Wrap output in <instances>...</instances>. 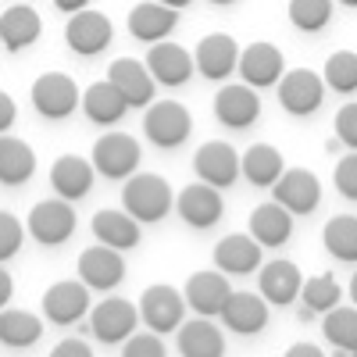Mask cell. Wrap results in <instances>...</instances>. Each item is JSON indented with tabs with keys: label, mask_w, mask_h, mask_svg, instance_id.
I'll return each instance as SVG.
<instances>
[{
	"label": "cell",
	"mask_w": 357,
	"mask_h": 357,
	"mask_svg": "<svg viewBox=\"0 0 357 357\" xmlns=\"http://www.w3.org/2000/svg\"><path fill=\"white\" fill-rule=\"evenodd\" d=\"M122 207L139 222V225H158L172 215L175 193L165 175L154 172H132L122 186Z\"/></svg>",
	"instance_id": "1"
},
{
	"label": "cell",
	"mask_w": 357,
	"mask_h": 357,
	"mask_svg": "<svg viewBox=\"0 0 357 357\" xmlns=\"http://www.w3.org/2000/svg\"><path fill=\"white\" fill-rule=\"evenodd\" d=\"M193 132V114L178 104V100H154L146 104V114H143V136L151 139L161 151H175L183 146Z\"/></svg>",
	"instance_id": "2"
},
{
	"label": "cell",
	"mask_w": 357,
	"mask_h": 357,
	"mask_svg": "<svg viewBox=\"0 0 357 357\" xmlns=\"http://www.w3.org/2000/svg\"><path fill=\"white\" fill-rule=\"evenodd\" d=\"M25 232L33 236L40 247H61L65 240H72L75 232V207L65 197H50L40 200L25 218Z\"/></svg>",
	"instance_id": "3"
},
{
	"label": "cell",
	"mask_w": 357,
	"mask_h": 357,
	"mask_svg": "<svg viewBox=\"0 0 357 357\" xmlns=\"http://www.w3.org/2000/svg\"><path fill=\"white\" fill-rule=\"evenodd\" d=\"M279 93V104L286 114L293 118H311L321 104H325V93H329V86H325V79L314 72V68H293L279 79L275 86Z\"/></svg>",
	"instance_id": "4"
},
{
	"label": "cell",
	"mask_w": 357,
	"mask_h": 357,
	"mask_svg": "<svg viewBox=\"0 0 357 357\" xmlns=\"http://www.w3.org/2000/svg\"><path fill=\"white\" fill-rule=\"evenodd\" d=\"M79 104H82V89L65 72H43L33 82V107L47 122H61V118L75 114Z\"/></svg>",
	"instance_id": "5"
},
{
	"label": "cell",
	"mask_w": 357,
	"mask_h": 357,
	"mask_svg": "<svg viewBox=\"0 0 357 357\" xmlns=\"http://www.w3.org/2000/svg\"><path fill=\"white\" fill-rule=\"evenodd\" d=\"M93 168H97V175H104V178H126L132 175V172H139V161H143V151H139V143L129 136V132H104L97 143H93Z\"/></svg>",
	"instance_id": "6"
},
{
	"label": "cell",
	"mask_w": 357,
	"mask_h": 357,
	"mask_svg": "<svg viewBox=\"0 0 357 357\" xmlns=\"http://www.w3.org/2000/svg\"><path fill=\"white\" fill-rule=\"evenodd\" d=\"M186 318V296L178 293L175 286L168 282H158V286H146L139 293V321L154 333H175Z\"/></svg>",
	"instance_id": "7"
},
{
	"label": "cell",
	"mask_w": 357,
	"mask_h": 357,
	"mask_svg": "<svg viewBox=\"0 0 357 357\" xmlns=\"http://www.w3.org/2000/svg\"><path fill=\"white\" fill-rule=\"evenodd\" d=\"M86 318H89V333H93L104 347H118L136 333L139 307H132L129 301H122V296H107V301H100L97 307H89Z\"/></svg>",
	"instance_id": "8"
},
{
	"label": "cell",
	"mask_w": 357,
	"mask_h": 357,
	"mask_svg": "<svg viewBox=\"0 0 357 357\" xmlns=\"http://www.w3.org/2000/svg\"><path fill=\"white\" fill-rule=\"evenodd\" d=\"M89 289L82 279H61V282H54L47 293H43V301H40V307H43V318L50 321V325H75V321H82L86 314H89V307H93V301H89Z\"/></svg>",
	"instance_id": "9"
},
{
	"label": "cell",
	"mask_w": 357,
	"mask_h": 357,
	"mask_svg": "<svg viewBox=\"0 0 357 357\" xmlns=\"http://www.w3.org/2000/svg\"><path fill=\"white\" fill-rule=\"evenodd\" d=\"M272 200H279L289 215H314L321 204V183L311 168H282L272 183Z\"/></svg>",
	"instance_id": "10"
},
{
	"label": "cell",
	"mask_w": 357,
	"mask_h": 357,
	"mask_svg": "<svg viewBox=\"0 0 357 357\" xmlns=\"http://www.w3.org/2000/svg\"><path fill=\"white\" fill-rule=\"evenodd\" d=\"M111 36H114V25L104 11H93V8H82L75 15H68V25H65V40L72 47V54L79 57H97L111 47Z\"/></svg>",
	"instance_id": "11"
},
{
	"label": "cell",
	"mask_w": 357,
	"mask_h": 357,
	"mask_svg": "<svg viewBox=\"0 0 357 357\" xmlns=\"http://www.w3.org/2000/svg\"><path fill=\"white\" fill-rule=\"evenodd\" d=\"M79 279L89 286V289H97V293H111L114 286H122L126 279V257L122 250H114L107 243H93V247H86L79 254Z\"/></svg>",
	"instance_id": "12"
},
{
	"label": "cell",
	"mask_w": 357,
	"mask_h": 357,
	"mask_svg": "<svg viewBox=\"0 0 357 357\" xmlns=\"http://www.w3.org/2000/svg\"><path fill=\"white\" fill-rule=\"evenodd\" d=\"M236 72H240V79L254 89H272L279 86V79L286 75V57L275 43H250L240 50V61H236Z\"/></svg>",
	"instance_id": "13"
},
{
	"label": "cell",
	"mask_w": 357,
	"mask_h": 357,
	"mask_svg": "<svg viewBox=\"0 0 357 357\" xmlns=\"http://www.w3.org/2000/svg\"><path fill=\"white\" fill-rule=\"evenodd\" d=\"M175 211L190 229H211L222 222L225 215V200H222V190L218 186H207V183H197L193 186H183L175 197Z\"/></svg>",
	"instance_id": "14"
},
{
	"label": "cell",
	"mask_w": 357,
	"mask_h": 357,
	"mask_svg": "<svg viewBox=\"0 0 357 357\" xmlns=\"http://www.w3.org/2000/svg\"><path fill=\"white\" fill-rule=\"evenodd\" d=\"M215 118L232 129V132H243L250 129L257 118H261V100H257V89L247 82H225L215 97Z\"/></svg>",
	"instance_id": "15"
},
{
	"label": "cell",
	"mask_w": 357,
	"mask_h": 357,
	"mask_svg": "<svg viewBox=\"0 0 357 357\" xmlns=\"http://www.w3.org/2000/svg\"><path fill=\"white\" fill-rule=\"evenodd\" d=\"M193 172L207 186H218V190L236 186V178H240V154H236V146H229L225 139L200 143L197 154H193Z\"/></svg>",
	"instance_id": "16"
},
{
	"label": "cell",
	"mask_w": 357,
	"mask_h": 357,
	"mask_svg": "<svg viewBox=\"0 0 357 357\" xmlns=\"http://www.w3.org/2000/svg\"><path fill=\"white\" fill-rule=\"evenodd\" d=\"M107 82L126 97L129 107H146L154 104V75L146 68V61H136V57H114L111 68H107Z\"/></svg>",
	"instance_id": "17"
},
{
	"label": "cell",
	"mask_w": 357,
	"mask_h": 357,
	"mask_svg": "<svg viewBox=\"0 0 357 357\" xmlns=\"http://www.w3.org/2000/svg\"><path fill=\"white\" fill-rule=\"evenodd\" d=\"M236 61H240V47H236V40L229 33H207L193 50L197 72L211 82H225L236 72Z\"/></svg>",
	"instance_id": "18"
},
{
	"label": "cell",
	"mask_w": 357,
	"mask_h": 357,
	"mask_svg": "<svg viewBox=\"0 0 357 357\" xmlns=\"http://www.w3.org/2000/svg\"><path fill=\"white\" fill-rule=\"evenodd\" d=\"M146 68H151L158 86H186L190 75L197 72L193 54L183 50L178 43H168V40L151 43V50H146Z\"/></svg>",
	"instance_id": "19"
},
{
	"label": "cell",
	"mask_w": 357,
	"mask_h": 357,
	"mask_svg": "<svg viewBox=\"0 0 357 357\" xmlns=\"http://www.w3.org/2000/svg\"><path fill=\"white\" fill-rule=\"evenodd\" d=\"M257 286H261V296L275 307H289L301 301V286H304V275L293 261H268L264 268H257Z\"/></svg>",
	"instance_id": "20"
},
{
	"label": "cell",
	"mask_w": 357,
	"mask_h": 357,
	"mask_svg": "<svg viewBox=\"0 0 357 357\" xmlns=\"http://www.w3.org/2000/svg\"><path fill=\"white\" fill-rule=\"evenodd\" d=\"M178 25V11L161 4V0H139V4L129 11V36L139 40V43H158V40H168Z\"/></svg>",
	"instance_id": "21"
},
{
	"label": "cell",
	"mask_w": 357,
	"mask_h": 357,
	"mask_svg": "<svg viewBox=\"0 0 357 357\" xmlns=\"http://www.w3.org/2000/svg\"><path fill=\"white\" fill-rule=\"evenodd\" d=\"M229 293H232V286H229V275L222 268L218 272H193L186 279V289H183L186 307H193L204 318H218L225 301H229Z\"/></svg>",
	"instance_id": "22"
},
{
	"label": "cell",
	"mask_w": 357,
	"mask_h": 357,
	"mask_svg": "<svg viewBox=\"0 0 357 357\" xmlns=\"http://www.w3.org/2000/svg\"><path fill=\"white\" fill-rule=\"evenodd\" d=\"M261 243L250 232H229L215 243V268H222L225 275H250L261 268Z\"/></svg>",
	"instance_id": "23"
},
{
	"label": "cell",
	"mask_w": 357,
	"mask_h": 357,
	"mask_svg": "<svg viewBox=\"0 0 357 357\" xmlns=\"http://www.w3.org/2000/svg\"><path fill=\"white\" fill-rule=\"evenodd\" d=\"M218 318L236 336H257L268 325V301L261 293H229V301H225Z\"/></svg>",
	"instance_id": "24"
},
{
	"label": "cell",
	"mask_w": 357,
	"mask_h": 357,
	"mask_svg": "<svg viewBox=\"0 0 357 357\" xmlns=\"http://www.w3.org/2000/svg\"><path fill=\"white\" fill-rule=\"evenodd\" d=\"M93 161H86L79 154H61L54 165H50V186L57 197H65V200H82L89 193V186H93Z\"/></svg>",
	"instance_id": "25"
},
{
	"label": "cell",
	"mask_w": 357,
	"mask_h": 357,
	"mask_svg": "<svg viewBox=\"0 0 357 357\" xmlns=\"http://www.w3.org/2000/svg\"><path fill=\"white\" fill-rule=\"evenodd\" d=\"M43 33V18L36 8H29L25 0H18L15 8H8L4 15H0V43H4L8 50H25L33 47Z\"/></svg>",
	"instance_id": "26"
},
{
	"label": "cell",
	"mask_w": 357,
	"mask_h": 357,
	"mask_svg": "<svg viewBox=\"0 0 357 357\" xmlns=\"http://www.w3.org/2000/svg\"><path fill=\"white\" fill-rule=\"evenodd\" d=\"M36 175V151L25 139L0 132V183L4 186H25Z\"/></svg>",
	"instance_id": "27"
},
{
	"label": "cell",
	"mask_w": 357,
	"mask_h": 357,
	"mask_svg": "<svg viewBox=\"0 0 357 357\" xmlns=\"http://www.w3.org/2000/svg\"><path fill=\"white\" fill-rule=\"evenodd\" d=\"M175 333H178V354L183 357H222L225 354L222 329H215V321L204 314H197L193 321H183Z\"/></svg>",
	"instance_id": "28"
},
{
	"label": "cell",
	"mask_w": 357,
	"mask_h": 357,
	"mask_svg": "<svg viewBox=\"0 0 357 357\" xmlns=\"http://www.w3.org/2000/svg\"><path fill=\"white\" fill-rule=\"evenodd\" d=\"M261 247H282L289 236H293V215L279 200H268L257 204L254 215H250V229H247Z\"/></svg>",
	"instance_id": "29"
},
{
	"label": "cell",
	"mask_w": 357,
	"mask_h": 357,
	"mask_svg": "<svg viewBox=\"0 0 357 357\" xmlns=\"http://www.w3.org/2000/svg\"><path fill=\"white\" fill-rule=\"evenodd\" d=\"M93 236H97V243H107L114 250H132L139 247V222L129 215V211H114V207H104V211L93 215Z\"/></svg>",
	"instance_id": "30"
},
{
	"label": "cell",
	"mask_w": 357,
	"mask_h": 357,
	"mask_svg": "<svg viewBox=\"0 0 357 357\" xmlns=\"http://www.w3.org/2000/svg\"><path fill=\"white\" fill-rule=\"evenodd\" d=\"M79 107L86 111L89 122H97V126H118V122L126 118V111H129L126 97L118 93V89H114L107 79H104V82H93V86H86Z\"/></svg>",
	"instance_id": "31"
},
{
	"label": "cell",
	"mask_w": 357,
	"mask_h": 357,
	"mask_svg": "<svg viewBox=\"0 0 357 357\" xmlns=\"http://www.w3.org/2000/svg\"><path fill=\"white\" fill-rule=\"evenodd\" d=\"M282 168H286V161L279 154V146H272V143H254L240 154V175L250 186H261V190L272 186L282 175Z\"/></svg>",
	"instance_id": "32"
},
{
	"label": "cell",
	"mask_w": 357,
	"mask_h": 357,
	"mask_svg": "<svg viewBox=\"0 0 357 357\" xmlns=\"http://www.w3.org/2000/svg\"><path fill=\"white\" fill-rule=\"evenodd\" d=\"M43 336V318H36L33 311L22 307H0V343L11 350H25L40 343Z\"/></svg>",
	"instance_id": "33"
},
{
	"label": "cell",
	"mask_w": 357,
	"mask_h": 357,
	"mask_svg": "<svg viewBox=\"0 0 357 357\" xmlns=\"http://www.w3.org/2000/svg\"><path fill=\"white\" fill-rule=\"evenodd\" d=\"M321 333L325 343L340 354H357V307L350 304H336L333 311L321 314Z\"/></svg>",
	"instance_id": "34"
},
{
	"label": "cell",
	"mask_w": 357,
	"mask_h": 357,
	"mask_svg": "<svg viewBox=\"0 0 357 357\" xmlns=\"http://www.w3.org/2000/svg\"><path fill=\"white\" fill-rule=\"evenodd\" d=\"M301 318H311V314H325L333 311L336 304H343V286L336 282L333 272H321L314 279H304L301 286Z\"/></svg>",
	"instance_id": "35"
},
{
	"label": "cell",
	"mask_w": 357,
	"mask_h": 357,
	"mask_svg": "<svg viewBox=\"0 0 357 357\" xmlns=\"http://www.w3.org/2000/svg\"><path fill=\"white\" fill-rule=\"evenodd\" d=\"M321 243L336 261L357 264V215H336L325 222L321 229Z\"/></svg>",
	"instance_id": "36"
},
{
	"label": "cell",
	"mask_w": 357,
	"mask_h": 357,
	"mask_svg": "<svg viewBox=\"0 0 357 357\" xmlns=\"http://www.w3.org/2000/svg\"><path fill=\"white\" fill-rule=\"evenodd\" d=\"M333 4L336 0H289L286 15H289L293 29H301V33L311 36V33H321L333 22Z\"/></svg>",
	"instance_id": "37"
},
{
	"label": "cell",
	"mask_w": 357,
	"mask_h": 357,
	"mask_svg": "<svg viewBox=\"0 0 357 357\" xmlns=\"http://www.w3.org/2000/svg\"><path fill=\"white\" fill-rule=\"evenodd\" d=\"M321 79L333 93H343V97L357 93V54L354 50L329 54V61H325V68H321Z\"/></svg>",
	"instance_id": "38"
},
{
	"label": "cell",
	"mask_w": 357,
	"mask_h": 357,
	"mask_svg": "<svg viewBox=\"0 0 357 357\" xmlns=\"http://www.w3.org/2000/svg\"><path fill=\"white\" fill-rule=\"evenodd\" d=\"M22 243H25V225H22L15 215L0 211V264L11 261V257L22 250Z\"/></svg>",
	"instance_id": "39"
},
{
	"label": "cell",
	"mask_w": 357,
	"mask_h": 357,
	"mask_svg": "<svg viewBox=\"0 0 357 357\" xmlns=\"http://www.w3.org/2000/svg\"><path fill=\"white\" fill-rule=\"evenodd\" d=\"M333 186L340 190V197L357 204V151H347V158H340V165L333 168Z\"/></svg>",
	"instance_id": "40"
},
{
	"label": "cell",
	"mask_w": 357,
	"mask_h": 357,
	"mask_svg": "<svg viewBox=\"0 0 357 357\" xmlns=\"http://www.w3.org/2000/svg\"><path fill=\"white\" fill-rule=\"evenodd\" d=\"M122 354H126V357H165L161 333H154V329H146V333H132V336L122 343Z\"/></svg>",
	"instance_id": "41"
},
{
	"label": "cell",
	"mask_w": 357,
	"mask_h": 357,
	"mask_svg": "<svg viewBox=\"0 0 357 357\" xmlns=\"http://www.w3.org/2000/svg\"><path fill=\"white\" fill-rule=\"evenodd\" d=\"M333 129H336V139L347 146V151H357V100H350L336 111Z\"/></svg>",
	"instance_id": "42"
},
{
	"label": "cell",
	"mask_w": 357,
	"mask_h": 357,
	"mask_svg": "<svg viewBox=\"0 0 357 357\" xmlns=\"http://www.w3.org/2000/svg\"><path fill=\"white\" fill-rule=\"evenodd\" d=\"M93 350H89L86 340H61L54 347V357H89Z\"/></svg>",
	"instance_id": "43"
},
{
	"label": "cell",
	"mask_w": 357,
	"mask_h": 357,
	"mask_svg": "<svg viewBox=\"0 0 357 357\" xmlns=\"http://www.w3.org/2000/svg\"><path fill=\"white\" fill-rule=\"evenodd\" d=\"M18 118V107H15V97L11 93H0V132H8Z\"/></svg>",
	"instance_id": "44"
},
{
	"label": "cell",
	"mask_w": 357,
	"mask_h": 357,
	"mask_svg": "<svg viewBox=\"0 0 357 357\" xmlns=\"http://www.w3.org/2000/svg\"><path fill=\"white\" fill-rule=\"evenodd\" d=\"M11 296H15V279L4 264H0V307H8L11 304Z\"/></svg>",
	"instance_id": "45"
},
{
	"label": "cell",
	"mask_w": 357,
	"mask_h": 357,
	"mask_svg": "<svg viewBox=\"0 0 357 357\" xmlns=\"http://www.w3.org/2000/svg\"><path fill=\"white\" fill-rule=\"evenodd\" d=\"M89 4H93V0H54V8L61 11V15H75V11H82Z\"/></svg>",
	"instance_id": "46"
},
{
	"label": "cell",
	"mask_w": 357,
	"mask_h": 357,
	"mask_svg": "<svg viewBox=\"0 0 357 357\" xmlns=\"http://www.w3.org/2000/svg\"><path fill=\"white\" fill-rule=\"evenodd\" d=\"M301 354L304 357H321V347L318 343H293L289 347V357H301Z\"/></svg>",
	"instance_id": "47"
},
{
	"label": "cell",
	"mask_w": 357,
	"mask_h": 357,
	"mask_svg": "<svg viewBox=\"0 0 357 357\" xmlns=\"http://www.w3.org/2000/svg\"><path fill=\"white\" fill-rule=\"evenodd\" d=\"M161 4H168V8H175V11H183V8L193 4V0H161Z\"/></svg>",
	"instance_id": "48"
},
{
	"label": "cell",
	"mask_w": 357,
	"mask_h": 357,
	"mask_svg": "<svg viewBox=\"0 0 357 357\" xmlns=\"http://www.w3.org/2000/svg\"><path fill=\"white\" fill-rule=\"evenodd\" d=\"M350 304L357 307V272H354V279H350Z\"/></svg>",
	"instance_id": "49"
},
{
	"label": "cell",
	"mask_w": 357,
	"mask_h": 357,
	"mask_svg": "<svg viewBox=\"0 0 357 357\" xmlns=\"http://www.w3.org/2000/svg\"><path fill=\"white\" fill-rule=\"evenodd\" d=\"M207 4H218V8H229V4H236V0H207Z\"/></svg>",
	"instance_id": "50"
},
{
	"label": "cell",
	"mask_w": 357,
	"mask_h": 357,
	"mask_svg": "<svg viewBox=\"0 0 357 357\" xmlns=\"http://www.w3.org/2000/svg\"><path fill=\"white\" fill-rule=\"evenodd\" d=\"M336 4H343V8H357V0H336Z\"/></svg>",
	"instance_id": "51"
}]
</instances>
